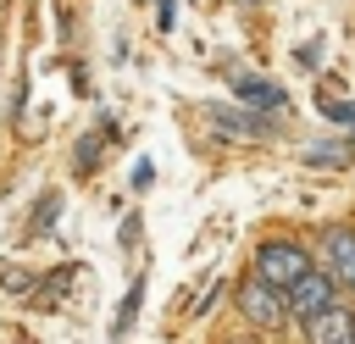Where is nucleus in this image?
<instances>
[{"label":"nucleus","mask_w":355,"mask_h":344,"mask_svg":"<svg viewBox=\"0 0 355 344\" xmlns=\"http://www.w3.org/2000/svg\"><path fill=\"white\" fill-rule=\"evenodd\" d=\"M305 344H355V311L327 305L305 322Z\"/></svg>","instance_id":"obj_5"},{"label":"nucleus","mask_w":355,"mask_h":344,"mask_svg":"<svg viewBox=\"0 0 355 344\" xmlns=\"http://www.w3.org/2000/svg\"><path fill=\"white\" fill-rule=\"evenodd\" d=\"M139 300H144V277L128 283V294H122V305H116V322H111V344L128 338V327H133V316H139Z\"/></svg>","instance_id":"obj_9"},{"label":"nucleus","mask_w":355,"mask_h":344,"mask_svg":"<svg viewBox=\"0 0 355 344\" xmlns=\"http://www.w3.org/2000/svg\"><path fill=\"white\" fill-rule=\"evenodd\" d=\"M283 305H288V316L311 322L316 311H327V305H333V277H327V272H316V266H305V272L283 289Z\"/></svg>","instance_id":"obj_3"},{"label":"nucleus","mask_w":355,"mask_h":344,"mask_svg":"<svg viewBox=\"0 0 355 344\" xmlns=\"http://www.w3.org/2000/svg\"><path fill=\"white\" fill-rule=\"evenodd\" d=\"M322 255H327V277L355 289V227H327L322 233Z\"/></svg>","instance_id":"obj_4"},{"label":"nucleus","mask_w":355,"mask_h":344,"mask_svg":"<svg viewBox=\"0 0 355 344\" xmlns=\"http://www.w3.org/2000/svg\"><path fill=\"white\" fill-rule=\"evenodd\" d=\"M211 122H216V133H227V139H261V133H266V117L227 111V105H211Z\"/></svg>","instance_id":"obj_7"},{"label":"nucleus","mask_w":355,"mask_h":344,"mask_svg":"<svg viewBox=\"0 0 355 344\" xmlns=\"http://www.w3.org/2000/svg\"><path fill=\"white\" fill-rule=\"evenodd\" d=\"M105 133H116V128H111V122H100L94 133H83V139H78V155H72V172H78V178H83V172H94V161H100V139H105Z\"/></svg>","instance_id":"obj_10"},{"label":"nucleus","mask_w":355,"mask_h":344,"mask_svg":"<svg viewBox=\"0 0 355 344\" xmlns=\"http://www.w3.org/2000/svg\"><path fill=\"white\" fill-rule=\"evenodd\" d=\"M316 105H322V117H333V122H344V128L355 133V105H349V100H338V94H322Z\"/></svg>","instance_id":"obj_12"},{"label":"nucleus","mask_w":355,"mask_h":344,"mask_svg":"<svg viewBox=\"0 0 355 344\" xmlns=\"http://www.w3.org/2000/svg\"><path fill=\"white\" fill-rule=\"evenodd\" d=\"M305 266H311V255H305L294 239H266V244L255 250V277L272 283V289H288Z\"/></svg>","instance_id":"obj_1"},{"label":"nucleus","mask_w":355,"mask_h":344,"mask_svg":"<svg viewBox=\"0 0 355 344\" xmlns=\"http://www.w3.org/2000/svg\"><path fill=\"white\" fill-rule=\"evenodd\" d=\"M294 61H300L305 72H311V67H322V39H305V44L294 50Z\"/></svg>","instance_id":"obj_13"},{"label":"nucleus","mask_w":355,"mask_h":344,"mask_svg":"<svg viewBox=\"0 0 355 344\" xmlns=\"http://www.w3.org/2000/svg\"><path fill=\"white\" fill-rule=\"evenodd\" d=\"M55 211H61V194H44V200L33 205V216H28V227H22V233H28V239H44V233H50V222H55Z\"/></svg>","instance_id":"obj_11"},{"label":"nucleus","mask_w":355,"mask_h":344,"mask_svg":"<svg viewBox=\"0 0 355 344\" xmlns=\"http://www.w3.org/2000/svg\"><path fill=\"white\" fill-rule=\"evenodd\" d=\"M122 244H128V250L139 244V216H128V222H122Z\"/></svg>","instance_id":"obj_14"},{"label":"nucleus","mask_w":355,"mask_h":344,"mask_svg":"<svg viewBox=\"0 0 355 344\" xmlns=\"http://www.w3.org/2000/svg\"><path fill=\"white\" fill-rule=\"evenodd\" d=\"M355 161V133L349 139H316L305 144V166H349Z\"/></svg>","instance_id":"obj_8"},{"label":"nucleus","mask_w":355,"mask_h":344,"mask_svg":"<svg viewBox=\"0 0 355 344\" xmlns=\"http://www.w3.org/2000/svg\"><path fill=\"white\" fill-rule=\"evenodd\" d=\"M239 316H244L250 327L272 333V327L288 316V305H283V289H272V283H261V277H244V283H239Z\"/></svg>","instance_id":"obj_2"},{"label":"nucleus","mask_w":355,"mask_h":344,"mask_svg":"<svg viewBox=\"0 0 355 344\" xmlns=\"http://www.w3.org/2000/svg\"><path fill=\"white\" fill-rule=\"evenodd\" d=\"M233 94L250 105V111H283L288 105V94H283V83H272V78H233Z\"/></svg>","instance_id":"obj_6"}]
</instances>
